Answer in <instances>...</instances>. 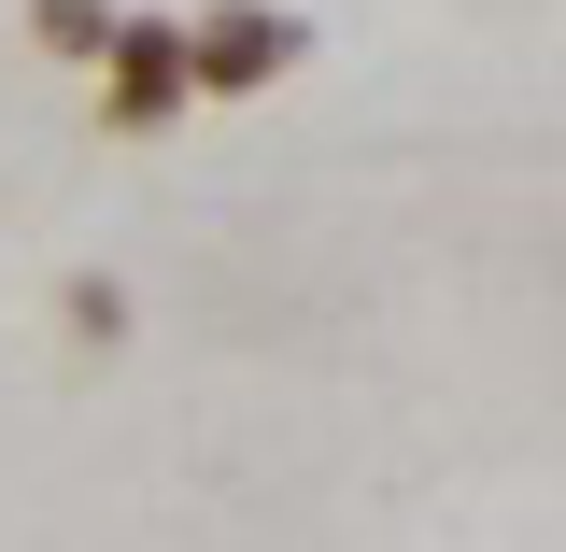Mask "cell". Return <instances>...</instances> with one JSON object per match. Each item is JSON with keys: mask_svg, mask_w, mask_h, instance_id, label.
Returning <instances> with one entry per match:
<instances>
[{"mask_svg": "<svg viewBox=\"0 0 566 552\" xmlns=\"http://www.w3.org/2000/svg\"><path fill=\"white\" fill-rule=\"evenodd\" d=\"M199 114V71H185V14H128L114 58H99V128L114 142H156Z\"/></svg>", "mask_w": 566, "mask_h": 552, "instance_id": "1", "label": "cell"}, {"mask_svg": "<svg viewBox=\"0 0 566 552\" xmlns=\"http://www.w3.org/2000/svg\"><path fill=\"white\" fill-rule=\"evenodd\" d=\"M114 29H128V0H29V43L57 71H85L99 85V58H114Z\"/></svg>", "mask_w": 566, "mask_h": 552, "instance_id": "3", "label": "cell"}, {"mask_svg": "<svg viewBox=\"0 0 566 552\" xmlns=\"http://www.w3.org/2000/svg\"><path fill=\"white\" fill-rule=\"evenodd\" d=\"M297 14L283 0H199L185 14V71H199V100H270L283 71H297Z\"/></svg>", "mask_w": 566, "mask_h": 552, "instance_id": "2", "label": "cell"}, {"mask_svg": "<svg viewBox=\"0 0 566 552\" xmlns=\"http://www.w3.org/2000/svg\"><path fill=\"white\" fill-rule=\"evenodd\" d=\"M71 326H85V341H128V283H114V270H71Z\"/></svg>", "mask_w": 566, "mask_h": 552, "instance_id": "4", "label": "cell"}]
</instances>
